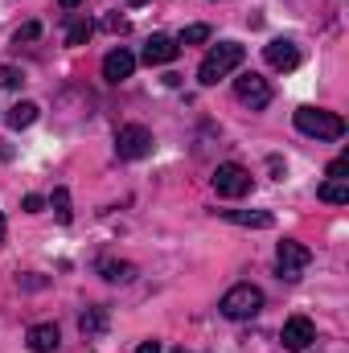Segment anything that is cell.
<instances>
[{"label": "cell", "instance_id": "1", "mask_svg": "<svg viewBox=\"0 0 349 353\" xmlns=\"http://www.w3.org/2000/svg\"><path fill=\"white\" fill-rule=\"evenodd\" d=\"M243 58H247V50H243L239 41H218V46L201 58V66H197V83H201V87H214L218 79L235 74V70L243 66Z\"/></svg>", "mask_w": 349, "mask_h": 353}, {"label": "cell", "instance_id": "2", "mask_svg": "<svg viewBox=\"0 0 349 353\" xmlns=\"http://www.w3.org/2000/svg\"><path fill=\"white\" fill-rule=\"evenodd\" d=\"M296 132L308 136V140H341L346 136V119L337 111H321V107H300L292 115Z\"/></svg>", "mask_w": 349, "mask_h": 353}, {"label": "cell", "instance_id": "3", "mask_svg": "<svg viewBox=\"0 0 349 353\" xmlns=\"http://www.w3.org/2000/svg\"><path fill=\"white\" fill-rule=\"evenodd\" d=\"M218 308H222L226 321H251V316L263 308V292L255 288V283H235V288L222 296Z\"/></svg>", "mask_w": 349, "mask_h": 353}, {"label": "cell", "instance_id": "4", "mask_svg": "<svg viewBox=\"0 0 349 353\" xmlns=\"http://www.w3.org/2000/svg\"><path fill=\"white\" fill-rule=\"evenodd\" d=\"M115 152H119V161H144V157L152 152V132L140 128V123L119 128V132H115Z\"/></svg>", "mask_w": 349, "mask_h": 353}, {"label": "cell", "instance_id": "5", "mask_svg": "<svg viewBox=\"0 0 349 353\" xmlns=\"http://www.w3.org/2000/svg\"><path fill=\"white\" fill-rule=\"evenodd\" d=\"M308 263H312V251H308L304 243H296V239H283V243H279V251H275L279 279H300Z\"/></svg>", "mask_w": 349, "mask_h": 353}, {"label": "cell", "instance_id": "6", "mask_svg": "<svg viewBox=\"0 0 349 353\" xmlns=\"http://www.w3.org/2000/svg\"><path fill=\"white\" fill-rule=\"evenodd\" d=\"M251 173L243 169V165H218L214 169V189H218V197H247L251 193Z\"/></svg>", "mask_w": 349, "mask_h": 353}, {"label": "cell", "instance_id": "7", "mask_svg": "<svg viewBox=\"0 0 349 353\" xmlns=\"http://www.w3.org/2000/svg\"><path fill=\"white\" fill-rule=\"evenodd\" d=\"M279 341H283V350L304 353L312 341H317V325H312L308 316H288V321H283V333H279Z\"/></svg>", "mask_w": 349, "mask_h": 353}, {"label": "cell", "instance_id": "8", "mask_svg": "<svg viewBox=\"0 0 349 353\" xmlns=\"http://www.w3.org/2000/svg\"><path fill=\"white\" fill-rule=\"evenodd\" d=\"M235 99L247 103L251 111H263L271 103V87H267V79H259V74H239L235 79Z\"/></svg>", "mask_w": 349, "mask_h": 353}, {"label": "cell", "instance_id": "9", "mask_svg": "<svg viewBox=\"0 0 349 353\" xmlns=\"http://www.w3.org/2000/svg\"><path fill=\"white\" fill-rule=\"evenodd\" d=\"M263 58H267L271 70H296L300 66V46L288 41V37H275V41L263 46Z\"/></svg>", "mask_w": 349, "mask_h": 353}, {"label": "cell", "instance_id": "10", "mask_svg": "<svg viewBox=\"0 0 349 353\" xmlns=\"http://www.w3.org/2000/svg\"><path fill=\"white\" fill-rule=\"evenodd\" d=\"M177 54H181V46H177L173 37L157 33V37H148V41H144V54H140V58H144L148 66H169Z\"/></svg>", "mask_w": 349, "mask_h": 353}, {"label": "cell", "instance_id": "11", "mask_svg": "<svg viewBox=\"0 0 349 353\" xmlns=\"http://www.w3.org/2000/svg\"><path fill=\"white\" fill-rule=\"evenodd\" d=\"M132 70H136V58H132L123 46L103 58V79H107V83H123V79H132Z\"/></svg>", "mask_w": 349, "mask_h": 353}, {"label": "cell", "instance_id": "12", "mask_svg": "<svg viewBox=\"0 0 349 353\" xmlns=\"http://www.w3.org/2000/svg\"><path fill=\"white\" fill-rule=\"evenodd\" d=\"M58 341H62V333H58V325H50V321L33 325V329L25 333V345H29L33 353H54L58 350Z\"/></svg>", "mask_w": 349, "mask_h": 353}, {"label": "cell", "instance_id": "13", "mask_svg": "<svg viewBox=\"0 0 349 353\" xmlns=\"http://www.w3.org/2000/svg\"><path fill=\"white\" fill-rule=\"evenodd\" d=\"M226 222H235V226H255V230H271L275 226V218L267 214V210H218Z\"/></svg>", "mask_w": 349, "mask_h": 353}, {"label": "cell", "instance_id": "14", "mask_svg": "<svg viewBox=\"0 0 349 353\" xmlns=\"http://www.w3.org/2000/svg\"><path fill=\"white\" fill-rule=\"evenodd\" d=\"M79 329H83L87 341L103 337V333H107V308H87V312L79 316Z\"/></svg>", "mask_w": 349, "mask_h": 353}, {"label": "cell", "instance_id": "15", "mask_svg": "<svg viewBox=\"0 0 349 353\" xmlns=\"http://www.w3.org/2000/svg\"><path fill=\"white\" fill-rule=\"evenodd\" d=\"M99 271H103V279H107V283H132V279H136V267L119 263V259H103Z\"/></svg>", "mask_w": 349, "mask_h": 353}, {"label": "cell", "instance_id": "16", "mask_svg": "<svg viewBox=\"0 0 349 353\" xmlns=\"http://www.w3.org/2000/svg\"><path fill=\"white\" fill-rule=\"evenodd\" d=\"M37 111H41V107L25 99V103H17V107H8V115H4V119H8V128H17V132H21V128H29V123L37 119Z\"/></svg>", "mask_w": 349, "mask_h": 353}, {"label": "cell", "instance_id": "17", "mask_svg": "<svg viewBox=\"0 0 349 353\" xmlns=\"http://www.w3.org/2000/svg\"><path fill=\"white\" fill-rule=\"evenodd\" d=\"M317 197L329 201V205H349V185L346 181H325V185L317 189Z\"/></svg>", "mask_w": 349, "mask_h": 353}, {"label": "cell", "instance_id": "18", "mask_svg": "<svg viewBox=\"0 0 349 353\" xmlns=\"http://www.w3.org/2000/svg\"><path fill=\"white\" fill-rule=\"evenodd\" d=\"M90 33H94V21H90V17H79V21L66 29V46H87Z\"/></svg>", "mask_w": 349, "mask_h": 353}, {"label": "cell", "instance_id": "19", "mask_svg": "<svg viewBox=\"0 0 349 353\" xmlns=\"http://www.w3.org/2000/svg\"><path fill=\"white\" fill-rule=\"evenodd\" d=\"M50 205H54V214H58V222H62V226H66V222L74 218V210H70V189H54Z\"/></svg>", "mask_w": 349, "mask_h": 353}, {"label": "cell", "instance_id": "20", "mask_svg": "<svg viewBox=\"0 0 349 353\" xmlns=\"http://www.w3.org/2000/svg\"><path fill=\"white\" fill-rule=\"evenodd\" d=\"M177 46H201V41H210V25H189V29H181L173 37Z\"/></svg>", "mask_w": 349, "mask_h": 353}, {"label": "cell", "instance_id": "21", "mask_svg": "<svg viewBox=\"0 0 349 353\" xmlns=\"http://www.w3.org/2000/svg\"><path fill=\"white\" fill-rule=\"evenodd\" d=\"M21 83H25V74H21L17 66H0V87L4 90H17Z\"/></svg>", "mask_w": 349, "mask_h": 353}, {"label": "cell", "instance_id": "22", "mask_svg": "<svg viewBox=\"0 0 349 353\" xmlns=\"http://www.w3.org/2000/svg\"><path fill=\"white\" fill-rule=\"evenodd\" d=\"M37 37H41V21H29V25H21V29H17V37H12V41L21 46V41H37Z\"/></svg>", "mask_w": 349, "mask_h": 353}, {"label": "cell", "instance_id": "23", "mask_svg": "<svg viewBox=\"0 0 349 353\" xmlns=\"http://www.w3.org/2000/svg\"><path fill=\"white\" fill-rule=\"evenodd\" d=\"M346 173H349V157H337L329 165V181H346Z\"/></svg>", "mask_w": 349, "mask_h": 353}, {"label": "cell", "instance_id": "24", "mask_svg": "<svg viewBox=\"0 0 349 353\" xmlns=\"http://www.w3.org/2000/svg\"><path fill=\"white\" fill-rule=\"evenodd\" d=\"M21 205H25V214H41V210H46V197H41V193H29Z\"/></svg>", "mask_w": 349, "mask_h": 353}, {"label": "cell", "instance_id": "25", "mask_svg": "<svg viewBox=\"0 0 349 353\" xmlns=\"http://www.w3.org/2000/svg\"><path fill=\"white\" fill-rule=\"evenodd\" d=\"M107 29H111V33H128V21H123V17H107Z\"/></svg>", "mask_w": 349, "mask_h": 353}, {"label": "cell", "instance_id": "26", "mask_svg": "<svg viewBox=\"0 0 349 353\" xmlns=\"http://www.w3.org/2000/svg\"><path fill=\"white\" fill-rule=\"evenodd\" d=\"M136 353H161V341H140V350Z\"/></svg>", "mask_w": 349, "mask_h": 353}, {"label": "cell", "instance_id": "27", "mask_svg": "<svg viewBox=\"0 0 349 353\" xmlns=\"http://www.w3.org/2000/svg\"><path fill=\"white\" fill-rule=\"evenodd\" d=\"M79 4H83V0H58V8H66V12H70V8H79Z\"/></svg>", "mask_w": 349, "mask_h": 353}, {"label": "cell", "instance_id": "28", "mask_svg": "<svg viewBox=\"0 0 349 353\" xmlns=\"http://www.w3.org/2000/svg\"><path fill=\"white\" fill-rule=\"evenodd\" d=\"M4 234H8V222H4V214H0V243H4Z\"/></svg>", "mask_w": 349, "mask_h": 353}, {"label": "cell", "instance_id": "29", "mask_svg": "<svg viewBox=\"0 0 349 353\" xmlns=\"http://www.w3.org/2000/svg\"><path fill=\"white\" fill-rule=\"evenodd\" d=\"M173 353H189V350H173Z\"/></svg>", "mask_w": 349, "mask_h": 353}, {"label": "cell", "instance_id": "30", "mask_svg": "<svg viewBox=\"0 0 349 353\" xmlns=\"http://www.w3.org/2000/svg\"><path fill=\"white\" fill-rule=\"evenodd\" d=\"M132 4H144V0H132Z\"/></svg>", "mask_w": 349, "mask_h": 353}]
</instances>
